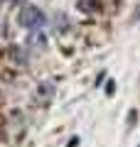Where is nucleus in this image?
Returning <instances> with one entry per match:
<instances>
[{"label": "nucleus", "mask_w": 140, "mask_h": 147, "mask_svg": "<svg viewBox=\"0 0 140 147\" xmlns=\"http://www.w3.org/2000/svg\"><path fill=\"white\" fill-rule=\"evenodd\" d=\"M17 20H20V25L25 27V30H42L44 22H47V17L37 5H22L20 12H17Z\"/></svg>", "instance_id": "f257e3e1"}, {"label": "nucleus", "mask_w": 140, "mask_h": 147, "mask_svg": "<svg viewBox=\"0 0 140 147\" xmlns=\"http://www.w3.org/2000/svg\"><path fill=\"white\" fill-rule=\"evenodd\" d=\"M52 93H54V86L49 84V81H44V84L39 86V91H35V100L39 105H47L49 100H52Z\"/></svg>", "instance_id": "f03ea898"}, {"label": "nucleus", "mask_w": 140, "mask_h": 147, "mask_svg": "<svg viewBox=\"0 0 140 147\" xmlns=\"http://www.w3.org/2000/svg\"><path fill=\"white\" fill-rule=\"evenodd\" d=\"M27 44H30V49H44V34H42L39 30H32V34H30V39H27Z\"/></svg>", "instance_id": "7ed1b4c3"}, {"label": "nucleus", "mask_w": 140, "mask_h": 147, "mask_svg": "<svg viewBox=\"0 0 140 147\" xmlns=\"http://www.w3.org/2000/svg\"><path fill=\"white\" fill-rule=\"evenodd\" d=\"M17 3H20V0H17Z\"/></svg>", "instance_id": "20e7f679"}, {"label": "nucleus", "mask_w": 140, "mask_h": 147, "mask_svg": "<svg viewBox=\"0 0 140 147\" xmlns=\"http://www.w3.org/2000/svg\"><path fill=\"white\" fill-rule=\"evenodd\" d=\"M0 32H3V30H0Z\"/></svg>", "instance_id": "39448f33"}]
</instances>
